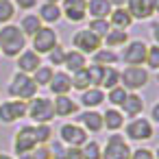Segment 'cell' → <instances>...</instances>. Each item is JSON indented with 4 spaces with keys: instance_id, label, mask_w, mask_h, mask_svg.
<instances>
[{
    "instance_id": "cell-47",
    "label": "cell",
    "mask_w": 159,
    "mask_h": 159,
    "mask_svg": "<svg viewBox=\"0 0 159 159\" xmlns=\"http://www.w3.org/2000/svg\"><path fill=\"white\" fill-rule=\"evenodd\" d=\"M109 2H111V5H116V7H122L126 0H109Z\"/></svg>"
},
{
    "instance_id": "cell-1",
    "label": "cell",
    "mask_w": 159,
    "mask_h": 159,
    "mask_svg": "<svg viewBox=\"0 0 159 159\" xmlns=\"http://www.w3.org/2000/svg\"><path fill=\"white\" fill-rule=\"evenodd\" d=\"M24 48H26V37L20 31V26L7 24V26L0 29V52H2L5 57L16 59Z\"/></svg>"
},
{
    "instance_id": "cell-40",
    "label": "cell",
    "mask_w": 159,
    "mask_h": 159,
    "mask_svg": "<svg viewBox=\"0 0 159 159\" xmlns=\"http://www.w3.org/2000/svg\"><path fill=\"white\" fill-rule=\"evenodd\" d=\"M48 150H50V159H66V146L57 139V142H52L50 146H48Z\"/></svg>"
},
{
    "instance_id": "cell-46",
    "label": "cell",
    "mask_w": 159,
    "mask_h": 159,
    "mask_svg": "<svg viewBox=\"0 0 159 159\" xmlns=\"http://www.w3.org/2000/svg\"><path fill=\"white\" fill-rule=\"evenodd\" d=\"M150 122H159V102L152 107V120Z\"/></svg>"
},
{
    "instance_id": "cell-27",
    "label": "cell",
    "mask_w": 159,
    "mask_h": 159,
    "mask_svg": "<svg viewBox=\"0 0 159 159\" xmlns=\"http://www.w3.org/2000/svg\"><path fill=\"white\" fill-rule=\"evenodd\" d=\"M39 29H42V20H39L37 16H24V18H22L20 31L24 33V37H26V35H31V37H33Z\"/></svg>"
},
{
    "instance_id": "cell-39",
    "label": "cell",
    "mask_w": 159,
    "mask_h": 159,
    "mask_svg": "<svg viewBox=\"0 0 159 159\" xmlns=\"http://www.w3.org/2000/svg\"><path fill=\"white\" fill-rule=\"evenodd\" d=\"M87 0H63V11H85Z\"/></svg>"
},
{
    "instance_id": "cell-33",
    "label": "cell",
    "mask_w": 159,
    "mask_h": 159,
    "mask_svg": "<svg viewBox=\"0 0 159 159\" xmlns=\"http://www.w3.org/2000/svg\"><path fill=\"white\" fill-rule=\"evenodd\" d=\"M81 155H83V159H100V144L94 139H87L81 146Z\"/></svg>"
},
{
    "instance_id": "cell-17",
    "label": "cell",
    "mask_w": 159,
    "mask_h": 159,
    "mask_svg": "<svg viewBox=\"0 0 159 159\" xmlns=\"http://www.w3.org/2000/svg\"><path fill=\"white\" fill-rule=\"evenodd\" d=\"M48 87L55 96H68V92L72 89V79H70L68 72H55Z\"/></svg>"
},
{
    "instance_id": "cell-8",
    "label": "cell",
    "mask_w": 159,
    "mask_h": 159,
    "mask_svg": "<svg viewBox=\"0 0 159 159\" xmlns=\"http://www.w3.org/2000/svg\"><path fill=\"white\" fill-rule=\"evenodd\" d=\"M72 44H74V50L83 52V55H94L100 46H102V39L98 35H94L89 29H81L74 33L72 37Z\"/></svg>"
},
{
    "instance_id": "cell-6",
    "label": "cell",
    "mask_w": 159,
    "mask_h": 159,
    "mask_svg": "<svg viewBox=\"0 0 159 159\" xmlns=\"http://www.w3.org/2000/svg\"><path fill=\"white\" fill-rule=\"evenodd\" d=\"M26 107H29V102L18 100V98L0 100V122L2 124H13V122L22 120L26 116Z\"/></svg>"
},
{
    "instance_id": "cell-2",
    "label": "cell",
    "mask_w": 159,
    "mask_h": 159,
    "mask_svg": "<svg viewBox=\"0 0 159 159\" xmlns=\"http://www.w3.org/2000/svg\"><path fill=\"white\" fill-rule=\"evenodd\" d=\"M37 89L39 87L35 85V81L31 79V74H24V72H16L13 79H11V83H9V96L18 98V100H24V102L33 100L37 96Z\"/></svg>"
},
{
    "instance_id": "cell-3",
    "label": "cell",
    "mask_w": 159,
    "mask_h": 159,
    "mask_svg": "<svg viewBox=\"0 0 159 159\" xmlns=\"http://www.w3.org/2000/svg\"><path fill=\"white\" fill-rule=\"evenodd\" d=\"M26 116L35 122V124H48L55 118V109H52V100L44 98V96H35L29 107H26Z\"/></svg>"
},
{
    "instance_id": "cell-29",
    "label": "cell",
    "mask_w": 159,
    "mask_h": 159,
    "mask_svg": "<svg viewBox=\"0 0 159 159\" xmlns=\"http://www.w3.org/2000/svg\"><path fill=\"white\" fill-rule=\"evenodd\" d=\"M116 85H120V70H116L113 66H107V68H105V76H102L100 87L111 89V87H116Z\"/></svg>"
},
{
    "instance_id": "cell-19",
    "label": "cell",
    "mask_w": 159,
    "mask_h": 159,
    "mask_svg": "<svg viewBox=\"0 0 159 159\" xmlns=\"http://www.w3.org/2000/svg\"><path fill=\"white\" fill-rule=\"evenodd\" d=\"M109 24H111V29L126 31V29L133 24V18H131V13H129L124 7H116V9H111V13H109Z\"/></svg>"
},
{
    "instance_id": "cell-38",
    "label": "cell",
    "mask_w": 159,
    "mask_h": 159,
    "mask_svg": "<svg viewBox=\"0 0 159 159\" xmlns=\"http://www.w3.org/2000/svg\"><path fill=\"white\" fill-rule=\"evenodd\" d=\"M63 59H66V48H61L59 44L48 52V61L52 63V66H63Z\"/></svg>"
},
{
    "instance_id": "cell-35",
    "label": "cell",
    "mask_w": 159,
    "mask_h": 159,
    "mask_svg": "<svg viewBox=\"0 0 159 159\" xmlns=\"http://www.w3.org/2000/svg\"><path fill=\"white\" fill-rule=\"evenodd\" d=\"M13 13H16V7H13L11 0H0V24L11 22Z\"/></svg>"
},
{
    "instance_id": "cell-21",
    "label": "cell",
    "mask_w": 159,
    "mask_h": 159,
    "mask_svg": "<svg viewBox=\"0 0 159 159\" xmlns=\"http://www.w3.org/2000/svg\"><path fill=\"white\" fill-rule=\"evenodd\" d=\"M105 100V92L100 87H87L85 92H81V105H85L87 109H96L98 105H102Z\"/></svg>"
},
{
    "instance_id": "cell-48",
    "label": "cell",
    "mask_w": 159,
    "mask_h": 159,
    "mask_svg": "<svg viewBox=\"0 0 159 159\" xmlns=\"http://www.w3.org/2000/svg\"><path fill=\"white\" fill-rule=\"evenodd\" d=\"M0 159H13L11 155H7V152H0Z\"/></svg>"
},
{
    "instance_id": "cell-36",
    "label": "cell",
    "mask_w": 159,
    "mask_h": 159,
    "mask_svg": "<svg viewBox=\"0 0 159 159\" xmlns=\"http://www.w3.org/2000/svg\"><path fill=\"white\" fill-rule=\"evenodd\" d=\"M35 137H37V144H48L52 139L50 124H35Z\"/></svg>"
},
{
    "instance_id": "cell-4",
    "label": "cell",
    "mask_w": 159,
    "mask_h": 159,
    "mask_svg": "<svg viewBox=\"0 0 159 159\" xmlns=\"http://www.w3.org/2000/svg\"><path fill=\"white\" fill-rule=\"evenodd\" d=\"M148 70H144L142 66H126L124 70H120V85L126 92H137L148 83Z\"/></svg>"
},
{
    "instance_id": "cell-18",
    "label": "cell",
    "mask_w": 159,
    "mask_h": 159,
    "mask_svg": "<svg viewBox=\"0 0 159 159\" xmlns=\"http://www.w3.org/2000/svg\"><path fill=\"white\" fill-rule=\"evenodd\" d=\"M52 109H55V116L59 118H68V116H74L79 111V105L70 98V96H55L52 100Z\"/></svg>"
},
{
    "instance_id": "cell-32",
    "label": "cell",
    "mask_w": 159,
    "mask_h": 159,
    "mask_svg": "<svg viewBox=\"0 0 159 159\" xmlns=\"http://www.w3.org/2000/svg\"><path fill=\"white\" fill-rule=\"evenodd\" d=\"M85 70H87V76H89V85H92V87H100L102 76H105V66H96V63H92V66L85 68Z\"/></svg>"
},
{
    "instance_id": "cell-15",
    "label": "cell",
    "mask_w": 159,
    "mask_h": 159,
    "mask_svg": "<svg viewBox=\"0 0 159 159\" xmlns=\"http://www.w3.org/2000/svg\"><path fill=\"white\" fill-rule=\"evenodd\" d=\"M16 59H18V70L24 72V74H33L42 66V57L33 50H22Z\"/></svg>"
},
{
    "instance_id": "cell-12",
    "label": "cell",
    "mask_w": 159,
    "mask_h": 159,
    "mask_svg": "<svg viewBox=\"0 0 159 159\" xmlns=\"http://www.w3.org/2000/svg\"><path fill=\"white\" fill-rule=\"evenodd\" d=\"M59 142L61 144H68V146H83L87 142V131L81 126V124H74V122H68L61 126L59 131Z\"/></svg>"
},
{
    "instance_id": "cell-43",
    "label": "cell",
    "mask_w": 159,
    "mask_h": 159,
    "mask_svg": "<svg viewBox=\"0 0 159 159\" xmlns=\"http://www.w3.org/2000/svg\"><path fill=\"white\" fill-rule=\"evenodd\" d=\"M85 16H87V11H66V18L70 22H83Z\"/></svg>"
},
{
    "instance_id": "cell-49",
    "label": "cell",
    "mask_w": 159,
    "mask_h": 159,
    "mask_svg": "<svg viewBox=\"0 0 159 159\" xmlns=\"http://www.w3.org/2000/svg\"><path fill=\"white\" fill-rule=\"evenodd\" d=\"M46 2H50V5H57V2H59V0H46Z\"/></svg>"
},
{
    "instance_id": "cell-5",
    "label": "cell",
    "mask_w": 159,
    "mask_h": 159,
    "mask_svg": "<svg viewBox=\"0 0 159 159\" xmlns=\"http://www.w3.org/2000/svg\"><path fill=\"white\" fill-rule=\"evenodd\" d=\"M129 157H131V146L124 139V135L118 133H113L107 139L105 148H100V159H129Z\"/></svg>"
},
{
    "instance_id": "cell-41",
    "label": "cell",
    "mask_w": 159,
    "mask_h": 159,
    "mask_svg": "<svg viewBox=\"0 0 159 159\" xmlns=\"http://www.w3.org/2000/svg\"><path fill=\"white\" fill-rule=\"evenodd\" d=\"M129 159H157V157L150 148H137V150H131Z\"/></svg>"
},
{
    "instance_id": "cell-10",
    "label": "cell",
    "mask_w": 159,
    "mask_h": 159,
    "mask_svg": "<svg viewBox=\"0 0 159 159\" xmlns=\"http://www.w3.org/2000/svg\"><path fill=\"white\" fill-rule=\"evenodd\" d=\"M37 137H35V126H22L16 137H13V150L16 155H29L37 148Z\"/></svg>"
},
{
    "instance_id": "cell-23",
    "label": "cell",
    "mask_w": 159,
    "mask_h": 159,
    "mask_svg": "<svg viewBox=\"0 0 159 159\" xmlns=\"http://www.w3.org/2000/svg\"><path fill=\"white\" fill-rule=\"evenodd\" d=\"M85 11H89V16L94 20L96 18H107L111 13V2H109V0H89Z\"/></svg>"
},
{
    "instance_id": "cell-44",
    "label": "cell",
    "mask_w": 159,
    "mask_h": 159,
    "mask_svg": "<svg viewBox=\"0 0 159 159\" xmlns=\"http://www.w3.org/2000/svg\"><path fill=\"white\" fill-rule=\"evenodd\" d=\"M66 159H83L81 148H79V146H68V148H66Z\"/></svg>"
},
{
    "instance_id": "cell-16",
    "label": "cell",
    "mask_w": 159,
    "mask_h": 159,
    "mask_svg": "<svg viewBox=\"0 0 159 159\" xmlns=\"http://www.w3.org/2000/svg\"><path fill=\"white\" fill-rule=\"evenodd\" d=\"M79 122L81 126L87 131V133H100L102 131V113H98L96 109H87L79 116Z\"/></svg>"
},
{
    "instance_id": "cell-13",
    "label": "cell",
    "mask_w": 159,
    "mask_h": 159,
    "mask_svg": "<svg viewBox=\"0 0 159 159\" xmlns=\"http://www.w3.org/2000/svg\"><path fill=\"white\" fill-rule=\"evenodd\" d=\"M126 11L131 13V18L135 20H146V18H150L155 11H157V7H155V0H126Z\"/></svg>"
},
{
    "instance_id": "cell-14",
    "label": "cell",
    "mask_w": 159,
    "mask_h": 159,
    "mask_svg": "<svg viewBox=\"0 0 159 159\" xmlns=\"http://www.w3.org/2000/svg\"><path fill=\"white\" fill-rule=\"evenodd\" d=\"M144 98L137 94V92H129L126 94V98H124V102L120 105V111H122V116H129V118H137L142 111H144Z\"/></svg>"
},
{
    "instance_id": "cell-20",
    "label": "cell",
    "mask_w": 159,
    "mask_h": 159,
    "mask_svg": "<svg viewBox=\"0 0 159 159\" xmlns=\"http://www.w3.org/2000/svg\"><path fill=\"white\" fill-rule=\"evenodd\" d=\"M122 126H124V116H122L120 109L111 107V109H107L102 113V129H107V131H120Z\"/></svg>"
},
{
    "instance_id": "cell-9",
    "label": "cell",
    "mask_w": 159,
    "mask_h": 159,
    "mask_svg": "<svg viewBox=\"0 0 159 159\" xmlns=\"http://www.w3.org/2000/svg\"><path fill=\"white\" fill-rule=\"evenodd\" d=\"M124 133L129 139H135V142H144V139H150L155 129H152V122L146 120V118H131V122H126L124 126Z\"/></svg>"
},
{
    "instance_id": "cell-24",
    "label": "cell",
    "mask_w": 159,
    "mask_h": 159,
    "mask_svg": "<svg viewBox=\"0 0 159 159\" xmlns=\"http://www.w3.org/2000/svg\"><path fill=\"white\" fill-rule=\"evenodd\" d=\"M94 59H92V63H96V66H113V63H118L120 61V57L111 50V48H98L94 55H92Z\"/></svg>"
},
{
    "instance_id": "cell-25",
    "label": "cell",
    "mask_w": 159,
    "mask_h": 159,
    "mask_svg": "<svg viewBox=\"0 0 159 159\" xmlns=\"http://www.w3.org/2000/svg\"><path fill=\"white\" fill-rule=\"evenodd\" d=\"M42 22H48V24H55V22H59V18H61V9L57 7V5H50V2H44L42 7H39V16H37Z\"/></svg>"
},
{
    "instance_id": "cell-31",
    "label": "cell",
    "mask_w": 159,
    "mask_h": 159,
    "mask_svg": "<svg viewBox=\"0 0 159 159\" xmlns=\"http://www.w3.org/2000/svg\"><path fill=\"white\" fill-rule=\"evenodd\" d=\"M89 31L102 39V37L111 31V24H109V20H107V18H96V20H92V22H89Z\"/></svg>"
},
{
    "instance_id": "cell-45",
    "label": "cell",
    "mask_w": 159,
    "mask_h": 159,
    "mask_svg": "<svg viewBox=\"0 0 159 159\" xmlns=\"http://www.w3.org/2000/svg\"><path fill=\"white\" fill-rule=\"evenodd\" d=\"M16 5H18L20 9H33V7L37 5V0H16Z\"/></svg>"
},
{
    "instance_id": "cell-22",
    "label": "cell",
    "mask_w": 159,
    "mask_h": 159,
    "mask_svg": "<svg viewBox=\"0 0 159 159\" xmlns=\"http://www.w3.org/2000/svg\"><path fill=\"white\" fill-rule=\"evenodd\" d=\"M85 63H87V59H85V55H83V52H79V50H66V59H63L66 70H70V72L74 74V72L83 70V68H85Z\"/></svg>"
},
{
    "instance_id": "cell-26",
    "label": "cell",
    "mask_w": 159,
    "mask_h": 159,
    "mask_svg": "<svg viewBox=\"0 0 159 159\" xmlns=\"http://www.w3.org/2000/svg\"><path fill=\"white\" fill-rule=\"evenodd\" d=\"M105 44H107V48H116V46H124L126 42H129V35H126V31H120V29H111L105 37Z\"/></svg>"
},
{
    "instance_id": "cell-30",
    "label": "cell",
    "mask_w": 159,
    "mask_h": 159,
    "mask_svg": "<svg viewBox=\"0 0 159 159\" xmlns=\"http://www.w3.org/2000/svg\"><path fill=\"white\" fill-rule=\"evenodd\" d=\"M70 79H72V89L85 92L87 87H92V85H89V76H87V70H85V68H83V70H79V72H74V74H70Z\"/></svg>"
},
{
    "instance_id": "cell-37",
    "label": "cell",
    "mask_w": 159,
    "mask_h": 159,
    "mask_svg": "<svg viewBox=\"0 0 159 159\" xmlns=\"http://www.w3.org/2000/svg\"><path fill=\"white\" fill-rule=\"evenodd\" d=\"M148 70H159V46H148V52H146V63Z\"/></svg>"
},
{
    "instance_id": "cell-7",
    "label": "cell",
    "mask_w": 159,
    "mask_h": 159,
    "mask_svg": "<svg viewBox=\"0 0 159 159\" xmlns=\"http://www.w3.org/2000/svg\"><path fill=\"white\" fill-rule=\"evenodd\" d=\"M57 44H59L57 31L50 29V26H42V29L33 35V52H37L39 57H42V55H48Z\"/></svg>"
},
{
    "instance_id": "cell-42",
    "label": "cell",
    "mask_w": 159,
    "mask_h": 159,
    "mask_svg": "<svg viewBox=\"0 0 159 159\" xmlns=\"http://www.w3.org/2000/svg\"><path fill=\"white\" fill-rule=\"evenodd\" d=\"M31 159H50V150L46 144H39L33 152H31Z\"/></svg>"
},
{
    "instance_id": "cell-34",
    "label": "cell",
    "mask_w": 159,
    "mask_h": 159,
    "mask_svg": "<svg viewBox=\"0 0 159 159\" xmlns=\"http://www.w3.org/2000/svg\"><path fill=\"white\" fill-rule=\"evenodd\" d=\"M126 89L122 87V85H116V87H111L109 92H107V100L111 102V105H116V107H120L122 102H124V98H126Z\"/></svg>"
},
{
    "instance_id": "cell-28",
    "label": "cell",
    "mask_w": 159,
    "mask_h": 159,
    "mask_svg": "<svg viewBox=\"0 0 159 159\" xmlns=\"http://www.w3.org/2000/svg\"><path fill=\"white\" fill-rule=\"evenodd\" d=\"M52 74H55V70L50 68V66H39L35 72H33V81H35V85L37 87H46L48 83H50V79H52Z\"/></svg>"
},
{
    "instance_id": "cell-11",
    "label": "cell",
    "mask_w": 159,
    "mask_h": 159,
    "mask_svg": "<svg viewBox=\"0 0 159 159\" xmlns=\"http://www.w3.org/2000/svg\"><path fill=\"white\" fill-rule=\"evenodd\" d=\"M146 52H148V46L139 39L135 42H126L124 44V50H122V61L126 66H144L146 63Z\"/></svg>"
}]
</instances>
